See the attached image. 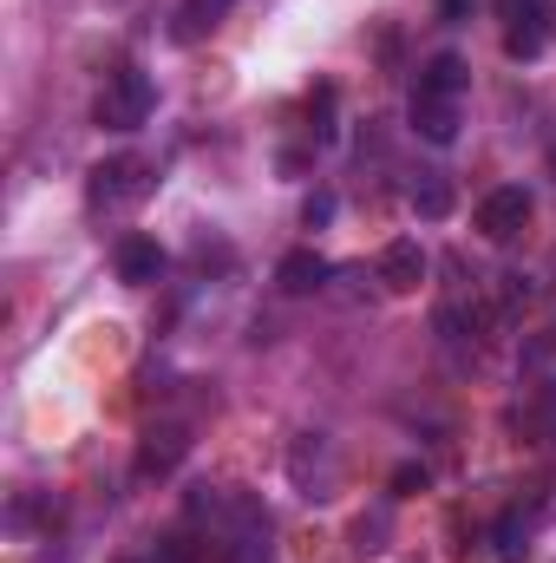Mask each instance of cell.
I'll return each instance as SVG.
<instances>
[{
	"label": "cell",
	"instance_id": "6da1fadb",
	"mask_svg": "<svg viewBox=\"0 0 556 563\" xmlns=\"http://www.w3.org/2000/svg\"><path fill=\"white\" fill-rule=\"evenodd\" d=\"M458 99H465V59L458 53H438L425 59L413 86V125L425 144H452L458 139Z\"/></svg>",
	"mask_w": 556,
	"mask_h": 563
},
{
	"label": "cell",
	"instance_id": "7a4b0ae2",
	"mask_svg": "<svg viewBox=\"0 0 556 563\" xmlns=\"http://www.w3.org/2000/svg\"><path fill=\"white\" fill-rule=\"evenodd\" d=\"M151 79H144L138 66H125V73H112L105 79V92H99V106H92V119L105 125V132H138L144 119H151Z\"/></svg>",
	"mask_w": 556,
	"mask_h": 563
},
{
	"label": "cell",
	"instance_id": "3957f363",
	"mask_svg": "<svg viewBox=\"0 0 556 563\" xmlns=\"http://www.w3.org/2000/svg\"><path fill=\"white\" fill-rule=\"evenodd\" d=\"M524 223H531V190H518V184H504L478 203V236L485 243H518Z\"/></svg>",
	"mask_w": 556,
	"mask_h": 563
},
{
	"label": "cell",
	"instance_id": "277c9868",
	"mask_svg": "<svg viewBox=\"0 0 556 563\" xmlns=\"http://www.w3.org/2000/svg\"><path fill=\"white\" fill-rule=\"evenodd\" d=\"M144 190H151V164H144V157H112V164L92 170V203H99V210L138 203Z\"/></svg>",
	"mask_w": 556,
	"mask_h": 563
},
{
	"label": "cell",
	"instance_id": "5b68a950",
	"mask_svg": "<svg viewBox=\"0 0 556 563\" xmlns=\"http://www.w3.org/2000/svg\"><path fill=\"white\" fill-rule=\"evenodd\" d=\"M184 452H190V432L184 426H151L144 445H138V478H170L184 465Z\"/></svg>",
	"mask_w": 556,
	"mask_h": 563
},
{
	"label": "cell",
	"instance_id": "8992f818",
	"mask_svg": "<svg viewBox=\"0 0 556 563\" xmlns=\"http://www.w3.org/2000/svg\"><path fill=\"white\" fill-rule=\"evenodd\" d=\"M380 282H387L393 295H413L419 282H425V250H419L413 236H400V243L380 250Z\"/></svg>",
	"mask_w": 556,
	"mask_h": 563
},
{
	"label": "cell",
	"instance_id": "52a82bcc",
	"mask_svg": "<svg viewBox=\"0 0 556 563\" xmlns=\"http://www.w3.org/2000/svg\"><path fill=\"white\" fill-rule=\"evenodd\" d=\"M327 256H314V250H288L281 256V269H276V282L288 288V295H314V288H327Z\"/></svg>",
	"mask_w": 556,
	"mask_h": 563
},
{
	"label": "cell",
	"instance_id": "ba28073f",
	"mask_svg": "<svg viewBox=\"0 0 556 563\" xmlns=\"http://www.w3.org/2000/svg\"><path fill=\"white\" fill-rule=\"evenodd\" d=\"M511 13V33H504V46H511V59H537L544 53V7H504Z\"/></svg>",
	"mask_w": 556,
	"mask_h": 563
},
{
	"label": "cell",
	"instance_id": "9c48e42d",
	"mask_svg": "<svg viewBox=\"0 0 556 563\" xmlns=\"http://www.w3.org/2000/svg\"><path fill=\"white\" fill-rule=\"evenodd\" d=\"M112 263H119V282H157L164 276V250H157L151 236H125Z\"/></svg>",
	"mask_w": 556,
	"mask_h": 563
},
{
	"label": "cell",
	"instance_id": "30bf717a",
	"mask_svg": "<svg viewBox=\"0 0 556 563\" xmlns=\"http://www.w3.org/2000/svg\"><path fill=\"white\" fill-rule=\"evenodd\" d=\"M230 7H236V0H184V13H177V40H203Z\"/></svg>",
	"mask_w": 556,
	"mask_h": 563
},
{
	"label": "cell",
	"instance_id": "8fae6325",
	"mask_svg": "<svg viewBox=\"0 0 556 563\" xmlns=\"http://www.w3.org/2000/svg\"><path fill=\"white\" fill-rule=\"evenodd\" d=\"M413 210H419V217H432V223H438V217L452 210V184H445V177H425V184L413 190Z\"/></svg>",
	"mask_w": 556,
	"mask_h": 563
},
{
	"label": "cell",
	"instance_id": "7c38bea8",
	"mask_svg": "<svg viewBox=\"0 0 556 563\" xmlns=\"http://www.w3.org/2000/svg\"><path fill=\"white\" fill-rule=\"evenodd\" d=\"M524 551H531V544H524V518L511 511V518L498 525V558H504V563H518V558H524Z\"/></svg>",
	"mask_w": 556,
	"mask_h": 563
},
{
	"label": "cell",
	"instance_id": "4fadbf2b",
	"mask_svg": "<svg viewBox=\"0 0 556 563\" xmlns=\"http://www.w3.org/2000/svg\"><path fill=\"white\" fill-rule=\"evenodd\" d=\"M393 492H400V498H407V492H425V465H400V472H393Z\"/></svg>",
	"mask_w": 556,
	"mask_h": 563
},
{
	"label": "cell",
	"instance_id": "5bb4252c",
	"mask_svg": "<svg viewBox=\"0 0 556 563\" xmlns=\"http://www.w3.org/2000/svg\"><path fill=\"white\" fill-rule=\"evenodd\" d=\"M301 217H308V230H314V223H327V217H334V197H327V190H314V197H308V210H301Z\"/></svg>",
	"mask_w": 556,
	"mask_h": 563
},
{
	"label": "cell",
	"instance_id": "9a60e30c",
	"mask_svg": "<svg viewBox=\"0 0 556 563\" xmlns=\"http://www.w3.org/2000/svg\"><path fill=\"white\" fill-rule=\"evenodd\" d=\"M537 426H544V439H556V394L537 400Z\"/></svg>",
	"mask_w": 556,
	"mask_h": 563
},
{
	"label": "cell",
	"instance_id": "2e32d148",
	"mask_svg": "<svg viewBox=\"0 0 556 563\" xmlns=\"http://www.w3.org/2000/svg\"><path fill=\"white\" fill-rule=\"evenodd\" d=\"M518 7H544V0H518Z\"/></svg>",
	"mask_w": 556,
	"mask_h": 563
}]
</instances>
